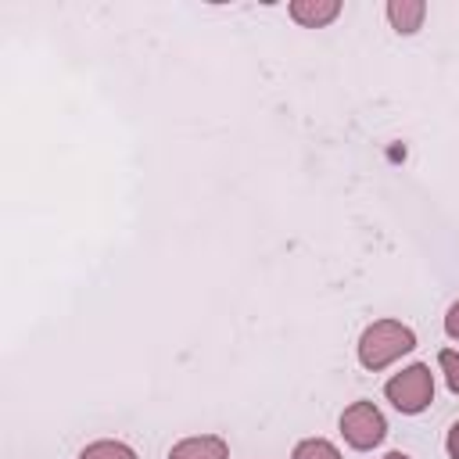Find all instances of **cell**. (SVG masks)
Returning <instances> with one entry per match:
<instances>
[{"instance_id": "cell-7", "label": "cell", "mask_w": 459, "mask_h": 459, "mask_svg": "<svg viewBox=\"0 0 459 459\" xmlns=\"http://www.w3.org/2000/svg\"><path fill=\"white\" fill-rule=\"evenodd\" d=\"M79 459H136V452L122 441H93L90 448H82Z\"/></svg>"}, {"instance_id": "cell-11", "label": "cell", "mask_w": 459, "mask_h": 459, "mask_svg": "<svg viewBox=\"0 0 459 459\" xmlns=\"http://www.w3.org/2000/svg\"><path fill=\"white\" fill-rule=\"evenodd\" d=\"M445 445H448V455H452V459H459V420L452 423V430H448V441H445Z\"/></svg>"}, {"instance_id": "cell-6", "label": "cell", "mask_w": 459, "mask_h": 459, "mask_svg": "<svg viewBox=\"0 0 459 459\" xmlns=\"http://www.w3.org/2000/svg\"><path fill=\"white\" fill-rule=\"evenodd\" d=\"M423 14H427V4L423 0H391L387 4V18H391V25L398 32H416L420 22H423Z\"/></svg>"}, {"instance_id": "cell-1", "label": "cell", "mask_w": 459, "mask_h": 459, "mask_svg": "<svg viewBox=\"0 0 459 459\" xmlns=\"http://www.w3.org/2000/svg\"><path fill=\"white\" fill-rule=\"evenodd\" d=\"M412 348H416V337L409 326H402L394 319H377L359 341V359L366 369H384L387 362H394L398 355H405Z\"/></svg>"}, {"instance_id": "cell-8", "label": "cell", "mask_w": 459, "mask_h": 459, "mask_svg": "<svg viewBox=\"0 0 459 459\" xmlns=\"http://www.w3.org/2000/svg\"><path fill=\"white\" fill-rule=\"evenodd\" d=\"M290 459H341V452H337L330 441H323V437H308V441H301V445L294 448Z\"/></svg>"}, {"instance_id": "cell-10", "label": "cell", "mask_w": 459, "mask_h": 459, "mask_svg": "<svg viewBox=\"0 0 459 459\" xmlns=\"http://www.w3.org/2000/svg\"><path fill=\"white\" fill-rule=\"evenodd\" d=\"M445 330H448V337L459 341V301L448 308V316H445Z\"/></svg>"}, {"instance_id": "cell-4", "label": "cell", "mask_w": 459, "mask_h": 459, "mask_svg": "<svg viewBox=\"0 0 459 459\" xmlns=\"http://www.w3.org/2000/svg\"><path fill=\"white\" fill-rule=\"evenodd\" d=\"M230 448L219 434H201V437H186L179 445H172L169 459H226Z\"/></svg>"}, {"instance_id": "cell-9", "label": "cell", "mask_w": 459, "mask_h": 459, "mask_svg": "<svg viewBox=\"0 0 459 459\" xmlns=\"http://www.w3.org/2000/svg\"><path fill=\"white\" fill-rule=\"evenodd\" d=\"M437 362H441V369H445V380H448V387L459 394V351H441L437 355Z\"/></svg>"}, {"instance_id": "cell-12", "label": "cell", "mask_w": 459, "mask_h": 459, "mask_svg": "<svg viewBox=\"0 0 459 459\" xmlns=\"http://www.w3.org/2000/svg\"><path fill=\"white\" fill-rule=\"evenodd\" d=\"M384 459H409V455H402V452H391V455H384Z\"/></svg>"}, {"instance_id": "cell-3", "label": "cell", "mask_w": 459, "mask_h": 459, "mask_svg": "<svg viewBox=\"0 0 459 459\" xmlns=\"http://www.w3.org/2000/svg\"><path fill=\"white\" fill-rule=\"evenodd\" d=\"M341 434L351 448H373V445L384 441L387 423H384V416L373 402H355L341 412Z\"/></svg>"}, {"instance_id": "cell-2", "label": "cell", "mask_w": 459, "mask_h": 459, "mask_svg": "<svg viewBox=\"0 0 459 459\" xmlns=\"http://www.w3.org/2000/svg\"><path fill=\"white\" fill-rule=\"evenodd\" d=\"M384 394H387V402L398 409V412H423L427 405H430V398H434V380H430V369L427 366H409V369H402V373H394L387 384H384Z\"/></svg>"}, {"instance_id": "cell-5", "label": "cell", "mask_w": 459, "mask_h": 459, "mask_svg": "<svg viewBox=\"0 0 459 459\" xmlns=\"http://www.w3.org/2000/svg\"><path fill=\"white\" fill-rule=\"evenodd\" d=\"M290 14H294V22L319 29V25H326V22H333L341 14V4L337 0H294Z\"/></svg>"}]
</instances>
